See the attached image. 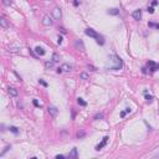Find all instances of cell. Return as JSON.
Here are the masks:
<instances>
[{"instance_id": "6da1fadb", "label": "cell", "mask_w": 159, "mask_h": 159, "mask_svg": "<svg viewBox=\"0 0 159 159\" xmlns=\"http://www.w3.org/2000/svg\"><path fill=\"white\" fill-rule=\"evenodd\" d=\"M108 60L111 61L112 65H110V66H107L106 68L110 70V71H117V70H121L122 67H123V61H122V59L119 56L117 55H111L110 57H108Z\"/></svg>"}, {"instance_id": "7a4b0ae2", "label": "cell", "mask_w": 159, "mask_h": 159, "mask_svg": "<svg viewBox=\"0 0 159 159\" xmlns=\"http://www.w3.org/2000/svg\"><path fill=\"white\" fill-rule=\"evenodd\" d=\"M85 34L87 35V36H90V37L96 39V41H97L98 45H104V39H103L99 34H97L95 30H93V29H91V27L86 29V30H85Z\"/></svg>"}, {"instance_id": "3957f363", "label": "cell", "mask_w": 159, "mask_h": 159, "mask_svg": "<svg viewBox=\"0 0 159 159\" xmlns=\"http://www.w3.org/2000/svg\"><path fill=\"white\" fill-rule=\"evenodd\" d=\"M75 47L81 52H85L86 51V47H85V44L82 42V40H76L75 41Z\"/></svg>"}, {"instance_id": "277c9868", "label": "cell", "mask_w": 159, "mask_h": 159, "mask_svg": "<svg viewBox=\"0 0 159 159\" xmlns=\"http://www.w3.org/2000/svg\"><path fill=\"white\" fill-rule=\"evenodd\" d=\"M42 24H44L45 26H51L54 24V20H52V18L50 15H45L44 18H42Z\"/></svg>"}, {"instance_id": "5b68a950", "label": "cell", "mask_w": 159, "mask_h": 159, "mask_svg": "<svg viewBox=\"0 0 159 159\" xmlns=\"http://www.w3.org/2000/svg\"><path fill=\"white\" fill-rule=\"evenodd\" d=\"M132 16H133V19H134V20L139 21V20L142 19V10H141V9L134 10V11H133V14H132Z\"/></svg>"}, {"instance_id": "8992f818", "label": "cell", "mask_w": 159, "mask_h": 159, "mask_svg": "<svg viewBox=\"0 0 159 159\" xmlns=\"http://www.w3.org/2000/svg\"><path fill=\"white\" fill-rule=\"evenodd\" d=\"M0 26L4 27V29H8L9 27V21L5 16H0Z\"/></svg>"}, {"instance_id": "52a82bcc", "label": "cell", "mask_w": 159, "mask_h": 159, "mask_svg": "<svg viewBox=\"0 0 159 159\" xmlns=\"http://www.w3.org/2000/svg\"><path fill=\"white\" fill-rule=\"evenodd\" d=\"M108 139H110V138H108V135H106L104 138L102 139V142H101L99 144H97V146H96V150H99V149H102V148H103V147L106 146V144H107Z\"/></svg>"}, {"instance_id": "ba28073f", "label": "cell", "mask_w": 159, "mask_h": 159, "mask_svg": "<svg viewBox=\"0 0 159 159\" xmlns=\"http://www.w3.org/2000/svg\"><path fill=\"white\" fill-rule=\"evenodd\" d=\"M147 66L149 67V70H150L152 72H155V71L158 70V65H157V63H155L154 61H148Z\"/></svg>"}, {"instance_id": "9c48e42d", "label": "cell", "mask_w": 159, "mask_h": 159, "mask_svg": "<svg viewBox=\"0 0 159 159\" xmlns=\"http://www.w3.org/2000/svg\"><path fill=\"white\" fill-rule=\"evenodd\" d=\"M52 14H54V18H55L56 20H60V19H61V16H62V14H61V9H60V8H55V9H54V11H52Z\"/></svg>"}, {"instance_id": "30bf717a", "label": "cell", "mask_w": 159, "mask_h": 159, "mask_svg": "<svg viewBox=\"0 0 159 159\" xmlns=\"http://www.w3.org/2000/svg\"><path fill=\"white\" fill-rule=\"evenodd\" d=\"M47 111H49V113L51 114L52 117H56L57 113H59V110H57L56 107H54V106H50V107L47 108Z\"/></svg>"}, {"instance_id": "8fae6325", "label": "cell", "mask_w": 159, "mask_h": 159, "mask_svg": "<svg viewBox=\"0 0 159 159\" xmlns=\"http://www.w3.org/2000/svg\"><path fill=\"white\" fill-rule=\"evenodd\" d=\"M60 68L62 70V72L63 71L65 72H70V71H72V65H70V63H63Z\"/></svg>"}, {"instance_id": "7c38bea8", "label": "cell", "mask_w": 159, "mask_h": 159, "mask_svg": "<svg viewBox=\"0 0 159 159\" xmlns=\"http://www.w3.org/2000/svg\"><path fill=\"white\" fill-rule=\"evenodd\" d=\"M8 91H9V95H10V96H12V97H16V96L19 95V91H18L15 87H9V88H8Z\"/></svg>"}, {"instance_id": "4fadbf2b", "label": "cell", "mask_w": 159, "mask_h": 159, "mask_svg": "<svg viewBox=\"0 0 159 159\" xmlns=\"http://www.w3.org/2000/svg\"><path fill=\"white\" fill-rule=\"evenodd\" d=\"M35 52L39 56H44L46 51H45V50L42 49V47H40V46H36V47H35Z\"/></svg>"}, {"instance_id": "5bb4252c", "label": "cell", "mask_w": 159, "mask_h": 159, "mask_svg": "<svg viewBox=\"0 0 159 159\" xmlns=\"http://www.w3.org/2000/svg\"><path fill=\"white\" fill-rule=\"evenodd\" d=\"M78 157V154H77V148H72V150L70 152V154H68V158L71 159V158H73V159H76Z\"/></svg>"}, {"instance_id": "9a60e30c", "label": "cell", "mask_w": 159, "mask_h": 159, "mask_svg": "<svg viewBox=\"0 0 159 159\" xmlns=\"http://www.w3.org/2000/svg\"><path fill=\"white\" fill-rule=\"evenodd\" d=\"M77 103H78L80 106H82V107H86V106H87V102H86L83 98H81V97L77 98Z\"/></svg>"}, {"instance_id": "2e32d148", "label": "cell", "mask_w": 159, "mask_h": 159, "mask_svg": "<svg viewBox=\"0 0 159 159\" xmlns=\"http://www.w3.org/2000/svg\"><path fill=\"white\" fill-rule=\"evenodd\" d=\"M8 129H9V131H10V132H12L14 134H18V133H19V128H18V127H14V126H10V127H9Z\"/></svg>"}, {"instance_id": "e0dca14e", "label": "cell", "mask_w": 159, "mask_h": 159, "mask_svg": "<svg viewBox=\"0 0 159 159\" xmlns=\"http://www.w3.org/2000/svg\"><path fill=\"white\" fill-rule=\"evenodd\" d=\"M108 14H110V15H118L119 10L118 9H110L108 10Z\"/></svg>"}, {"instance_id": "ac0fdd59", "label": "cell", "mask_w": 159, "mask_h": 159, "mask_svg": "<svg viewBox=\"0 0 159 159\" xmlns=\"http://www.w3.org/2000/svg\"><path fill=\"white\" fill-rule=\"evenodd\" d=\"M54 63H55L54 61H46V62H45V66H46L47 70H50V68L54 67Z\"/></svg>"}, {"instance_id": "d6986e66", "label": "cell", "mask_w": 159, "mask_h": 159, "mask_svg": "<svg viewBox=\"0 0 159 159\" xmlns=\"http://www.w3.org/2000/svg\"><path fill=\"white\" fill-rule=\"evenodd\" d=\"M144 96H146V99H147V102H153V96H150V95H148V92H146V93H144Z\"/></svg>"}, {"instance_id": "ffe728a7", "label": "cell", "mask_w": 159, "mask_h": 159, "mask_svg": "<svg viewBox=\"0 0 159 159\" xmlns=\"http://www.w3.org/2000/svg\"><path fill=\"white\" fill-rule=\"evenodd\" d=\"M80 78L81 80H90V75L86 73V72H82V73L80 75Z\"/></svg>"}, {"instance_id": "44dd1931", "label": "cell", "mask_w": 159, "mask_h": 159, "mask_svg": "<svg viewBox=\"0 0 159 159\" xmlns=\"http://www.w3.org/2000/svg\"><path fill=\"white\" fill-rule=\"evenodd\" d=\"M52 61H54V62H59V61H60V55L55 52V54L52 55Z\"/></svg>"}, {"instance_id": "7402d4cb", "label": "cell", "mask_w": 159, "mask_h": 159, "mask_svg": "<svg viewBox=\"0 0 159 159\" xmlns=\"http://www.w3.org/2000/svg\"><path fill=\"white\" fill-rule=\"evenodd\" d=\"M3 4H4L5 6H10V5L12 4V0H3Z\"/></svg>"}, {"instance_id": "603a6c76", "label": "cell", "mask_w": 159, "mask_h": 159, "mask_svg": "<svg viewBox=\"0 0 159 159\" xmlns=\"http://www.w3.org/2000/svg\"><path fill=\"white\" fill-rule=\"evenodd\" d=\"M102 118H103V113H97V114L95 116V119H96V121L102 119Z\"/></svg>"}, {"instance_id": "cb8c5ba5", "label": "cell", "mask_w": 159, "mask_h": 159, "mask_svg": "<svg viewBox=\"0 0 159 159\" xmlns=\"http://www.w3.org/2000/svg\"><path fill=\"white\" fill-rule=\"evenodd\" d=\"M10 148H11V147H10V146H8V147H6V148H5V149H4V152H1V153H0V157H1V155H4V154H5V153H6V152H8V150H9V149H10Z\"/></svg>"}, {"instance_id": "d4e9b609", "label": "cell", "mask_w": 159, "mask_h": 159, "mask_svg": "<svg viewBox=\"0 0 159 159\" xmlns=\"http://www.w3.org/2000/svg\"><path fill=\"white\" fill-rule=\"evenodd\" d=\"M148 25H149L150 27H155V29H158V27H159V25H158V24H154V23H149Z\"/></svg>"}, {"instance_id": "484cf974", "label": "cell", "mask_w": 159, "mask_h": 159, "mask_svg": "<svg viewBox=\"0 0 159 159\" xmlns=\"http://www.w3.org/2000/svg\"><path fill=\"white\" fill-rule=\"evenodd\" d=\"M62 40H63V39H62V36H60V35H59V37H57V44L61 45V44H62Z\"/></svg>"}, {"instance_id": "4316f807", "label": "cell", "mask_w": 159, "mask_h": 159, "mask_svg": "<svg viewBox=\"0 0 159 159\" xmlns=\"http://www.w3.org/2000/svg\"><path fill=\"white\" fill-rule=\"evenodd\" d=\"M39 82H40V83H41L42 86H44V87H47V83H46V82L44 81V80H39Z\"/></svg>"}, {"instance_id": "83f0119b", "label": "cell", "mask_w": 159, "mask_h": 159, "mask_svg": "<svg viewBox=\"0 0 159 159\" xmlns=\"http://www.w3.org/2000/svg\"><path fill=\"white\" fill-rule=\"evenodd\" d=\"M32 103H34V106H36V107H40V103L37 102V99H34Z\"/></svg>"}, {"instance_id": "f1b7e54d", "label": "cell", "mask_w": 159, "mask_h": 159, "mask_svg": "<svg viewBox=\"0 0 159 159\" xmlns=\"http://www.w3.org/2000/svg\"><path fill=\"white\" fill-rule=\"evenodd\" d=\"M148 12L149 14H153L154 12V8H153V6H152V8H148Z\"/></svg>"}, {"instance_id": "f546056e", "label": "cell", "mask_w": 159, "mask_h": 159, "mask_svg": "<svg viewBox=\"0 0 159 159\" xmlns=\"http://www.w3.org/2000/svg\"><path fill=\"white\" fill-rule=\"evenodd\" d=\"M10 52H19V49H9Z\"/></svg>"}, {"instance_id": "4dcf8cb0", "label": "cell", "mask_w": 159, "mask_h": 159, "mask_svg": "<svg viewBox=\"0 0 159 159\" xmlns=\"http://www.w3.org/2000/svg\"><path fill=\"white\" fill-rule=\"evenodd\" d=\"M65 158V155H62V154H57L56 155V159H63Z\"/></svg>"}, {"instance_id": "1f68e13d", "label": "cell", "mask_w": 159, "mask_h": 159, "mask_svg": "<svg viewBox=\"0 0 159 159\" xmlns=\"http://www.w3.org/2000/svg\"><path fill=\"white\" fill-rule=\"evenodd\" d=\"M126 114H127L126 111H122V112H121V117H122V118H124V117H126Z\"/></svg>"}, {"instance_id": "d6a6232c", "label": "cell", "mask_w": 159, "mask_h": 159, "mask_svg": "<svg viewBox=\"0 0 159 159\" xmlns=\"http://www.w3.org/2000/svg\"><path fill=\"white\" fill-rule=\"evenodd\" d=\"M59 30H60V31H61L62 34H66V30H65L63 27H59Z\"/></svg>"}, {"instance_id": "836d02e7", "label": "cell", "mask_w": 159, "mask_h": 159, "mask_svg": "<svg viewBox=\"0 0 159 159\" xmlns=\"http://www.w3.org/2000/svg\"><path fill=\"white\" fill-rule=\"evenodd\" d=\"M83 135H85V132H81V133H78V134H77L78 138H81V137H83Z\"/></svg>"}, {"instance_id": "e575fe53", "label": "cell", "mask_w": 159, "mask_h": 159, "mask_svg": "<svg viewBox=\"0 0 159 159\" xmlns=\"http://www.w3.org/2000/svg\"><path fill=\"white\" fill-rule=\"evenodd\" d=\"M152 5H153V6H157V5H158V1H157V0H153V3H152Z\"/></svg>"}, {"instance_id": "d590c367", "label": "cell", "mask_w": 159, "mask_h": 159, "mask_svg": "<svg viewBox=\"0 0 159 159\" xmlns=\"http://www.w3.org/2000/svg\"><path fill=\"white\" fill-rule=\"evenodd\" d=\"M88 68H90L91 71H96V68H95V67H93V66H91V65H88Z\"/></svg>"}, {"instance_id": "8d00e7d4", "label": "cell", "mask_w": 159, "mask_h": 159, "mask_svg": "<svg viewBox=\"0 0 159 159\" xmlns=\"http://www.w3.org/2000/svg\"><path fill=\"white\" fill-rule=\"evenodd\" d=\"M131 111H132V110H131L129 107H128V108H126V113H131Z\"/></svg>"}, {"instance_id": "74e56055", "label": "cell", "mask_w": 159, "mask_h": 159, "mask_svg": "<svg viewBox=\"0 0 159 159\" xmlns=\"http://www.w3.org/2000/svg\"><path fill=\"white\" fill-rule=\"evenodd\" d=\"M73 5H75V6L78 5V0H75V1H73Z\"/></svg>"}, {"instance_id": "f35d334b", "label": "cell", "mask_w": 159, "mask_h": 159, "mask_svg": "<svg viewBox=\"0 0 159 159\" xmlns=\"http://www.w3.org/2000/svg\"><path fill=\"white\" fill-rule=\"evenodd\" d=\"M143 73H148V71H147V68H146V67L143 68Z\"/></svg>"}, {"instance_id": "ab89813d", "label": "cell", "mask_w": 159, "mask_h": 159, "mask_svg": "<svg viewBox=\"0 0 159 159\" xmlns=\"http://www.w3.org/2000/svg\"><path fill=\"white\" fill-rule=\"evenodd\" d=\"M45 1H50V0H45Z\"/></svg>"}]
</instances>
